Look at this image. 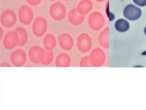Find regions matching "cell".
<instances>
[{"mask_svg": "<svg viewBox=\"0 0 146 110\" xmlns=\"http://www.w3.org/2000/svg\"><path fill=\"white\" fill-rule=\"evenodd\" d=\"M45 50L43 48L38 46H33L29 51L30 60L33 63L41 64L44 58Z\"/></svg>", "mask_w": 146, "mask_h": 110, "instance_id": "cell-7", "label": "cell"}, {"mask_svg": "<svg viewBox=\"0 0 146 110\" xmlns=\"http://www.w3.org/2000/svg\"><path fill=\"white\" fill-rule=\"evenodd\" d=\"M54 59V53L52 51H45L44 58L41 64L43 65L47 66L50 65Z\"/></svg>", "mask_w": 146, "mask_h": 110, "instance_id": "cell-17", "label": "cell"}, {"mask_svg": "<svg viewBox=\"0 0 146 110\" xmlns=\"http://www.w3.org/2000/svg\"><path fill=\"white\" fill-rule=\"evenodd\" d=\"M0 21L4 26L6 28L12 27L17 22V15L11 9H6L1 15Z\"/></svg>", "mask_w": 146, "mask_h": 110, "instance_id": "cell-4", "label": "cell"}, {"mask_svg": "<svg viewBox=\"0 0 146 110\" xmlns=\"http://www.w3.org/2000/svg\"><path fill=\"white\" fill-rule=\"evenodd\" d=\"M48 23L46 20L42 16H38L35 19L32 25V32L38 38L43 36L46 32Z\"/></svg>", "mask_w": 146, "mask_h": 110, "instance_id": "cell-2", "label": "cell"}, {"mask_svg": "<svg viewBox=\"0 0 146 110\" xmlns=\"http://www.w3.org/2000/svg\"><path fill=\"white\" fill-rule=\"evenodd\" d=\"M114 27L117 31L119 32H125L129 30L130 27L129 22L126 20L120 19L117 20L114 24Z\"/></svg>", "mask_w": 146, "mask_h": 110, "instance_id": "cell-15", "label": "cell"}, {"mask_svg": "<svg viewBox=\"0 0 146 110\" xmlns=\"http://www.w3.org/2000/svg\"><path fill=\"white\" fill-rule=\"evenodd\" d=\"M71 59L70 56L66 53L59 54L56 58L55 64L56 67H67L70 64Z\"/></svg>", "mask_w": 146, "mask_h": 110, "instance_id": "cell-12", "label": "cell"}, {"mask_svg": "<svg viewBox=\"0 0 146 110\" xmlns=\"http://www.w3.org/2000/svg\"><path fill=\"white\" fill-rule=\"evenodd\" d=\"M91 8V4L89 0H83L80 1L77 6V9L82 15L87 14Z\"/></svg>", "mask_w": 146, "mask_h": 110, "instance_id": "cell-14", "label": "cell"}, {"mask_svg": "<svg viewBox=\"0 0 146 110\" xmlns=\"http://www.w3.org/2000/svg\"><path fill=\"white\" fill-rule=\"evenodd\" d=\"M88 56L84 57L82 58L80 62V67H86L88 66Z\"/></svg>", "mask_w": 146, "mask_h": 110, "instance_id": "cell-19", "label": "cell"}, {"mask_svg": "<svg viewBox=\"0 0 146 110\" xmlns=\"http://www.w3.org/2000/svg\"><path fill=\"white\" fill-rule=\"evenodd\" d=\"M77 46L81 52H87L91 46V40L88 35L86 34H80L77 40Z\"/></svg>", "mask_w": 146, "mask_h": 110, "instance_id": "cell-9", "label": "cell"}, {"mask_svg": "<svg viewBox=\"0 0 146 110\" xmlns=\"http://www.w3.org/2000/svg\"><path fill=\"white\" fill-rule=\"evenodd\" d=\"M108 16H109V20H110V21L113 20L115 18V15L112 13H109Z\"/></svg>", "mask_w": 146, "mask_h": 110, "instance_id": "cell-21", "label": "cell"}, {"mask_svg": "<svg viewBox=\"0 0 146 110\" xmlns=\"http://www.w3.org/2000/svg\"><path fill=\"white\" fill-rule=\"evenodd\" d=\"M18 17L22 24L25 25H29L34 18L33 10L28 5H22L19 9Z\"/></svg>", "mask_w": 146, "mask_h": 110, "instance_id": "cell-3", "label": "cell"}, {"mask_svg": "<svg viewBox=\"0 0 146 110\" xmlns=\"http://www.w3.org/2000/svg\"><path fill=\"white\" fill-rule=\"evenodd\" d=\"M58 40L60 46L64 50H70L74 46L73 38L68 34L63 33L60 34Z\"/></svg>", "mask_w": 146, "mask_h": 110, "instance_id": "cell-10", "label": "cell"}, {"mask_svg": "<svg viewBox=\"0 0 146 110\" xmlns=\"http://www.w3.org/2000/svg\"><path fill=\"white\" fill-rule=\"evenodd\" d=\"M141 55H142V56H146V50L143 52H142Z\"/></svg>", "mask_w": 146, "mask_h": 110, "instance_id": "cell-24", "label": "cell"}, {"mask_svg": "<svg viewBox=\"0 0 146 110\" xmlns=\"http://www.w3.org/2000/svg\"><path fill=\"white\" fill-rule=\"evenodd\" d=\"M1 67H11V64L9 63L6 62H3L1 64Z\"/></svg>", "mask_w": 146, "mask_h": 110, "instance_id": "cell-22", "label": "cell"}, {"mask_svg": "<svg viewBox=\"0 0 146 110\" xmlns=\"http://www.w3.org/2000/svg\"><path fill=\"white\" fill-rule=\"evenodd\" d=\"M49 13L53 19L56 21H60L66 16V8L62 3L57 2L50 7Z\"/></svg>", "mask_w": 146, "mask_h": 110, "instance_id": "cell-1", "label": "cell"}, {"mask_svg": "<svg viewBox=\"0 0 146 110\" xmlns=\"http://www.w3.org/2000/svg\"><path fill=\"white\" fill-rule=\"evenodd\" d=\"M27 60L26 53L22 49L13 51L11 56V61L13 66L17 67L24 66Z\"/></svg>", "mask_w": 146, "mask_h": 110, "instance_id": "cell-8", "label": "cell"}, {"mask_svg": "<svg viewBox=\"0 0 146 110\" xmlns=\"http://www.w3.org/2000/svg\"><path fill=\"white\" fill-rule=\"evenodd\" d=\"M135 4L139 7H143L146 6V0H133Z\"/></svg>", "mask_w": 146, "mask_h": 110, "instance_id": "cell-18", "label": "cell"}, {"mask_svg": "<svg viewBox=\"0 0 146 110\" xmlns=\"http://www.w3.org/2000/svg\"><path fill=\"white\" fill-rule=\"evenodd\" d=\"M57 44L56 37L51 34H46L43 39V45L47 50L52 51Z\"/></svg>", "mask_w": 146, "mask_h": 110, "instance_id": "cell-13", "label": "cell"}, {"mask_svg": "<svg viewBox=\"0 0 146 110\" xmlns=\"http://www.w3.org/2000/svg\"><path fill=\"white\" fill-rule=\"evenodd\" d=\"M144 34H145V35L146 36V27L145 28H144Z\"/></svg>", "mask_w": 146, "mask_h": 110, "instance_id": "cell-25", "label": "cell"}, {"mask_svg": "<svg viewBox=\"0 0 146 110\" xmlns=\"http://www.w3.org/2000/svg\"><path fill=\"white\" fill-rule=\"evenodd\" d=\"M124 16L130 21H135L141 17L142 11L141 9L133 4H129L124 9Z\"/></svg>", "mask_w": 146, "mask_h": 110, "instance_id": "cell-6", "label": "cell"}, {"mask_svg": "<svg viewBox=\"0 0 146 110\" xmlns=\"http://www.w3.org/2000/svg\"><path fill=\"white\" fill-rule=\"evenodd\" d=\"M64 1H69V0H64Z\"/></svg>", "mask_w": 146, "mask_h": 110, "instance_id": "cell-27", "label": "cell"}, {"mask_svg": "<svg viewBox=\"0 0 146 110\" xmlns=\"http://www.w3.org/2000/svg\"><path fill=\"white\" fill-rule=\"evenodd\" d=\"M18 34L16 31H11L6 34L3 40V46L7 50H11L19 45Z\"/></svg>", "mask_w": 146, "mask_h": 110, "instance_id": "cell-5", "label": "cell"}, {"mask_svg": "<svg viewBox=\"0 0 146 110\" xmlns=\"http://www.w3.org/2000/svg\"><path fill=\"white\" fill-rule=\"evenodd\" d=\"M49 1H55V0H49Z\"/></svg>", "mask_w": 146, "mask_h": 110, "instance_id": "cell-26", "label": "cell"}, {"mask_svg": "<svg viewBox=\"0 0 146 110\" xmlns=\"http://www.w3.org/2000/svg\"><path fill=\"white\" fill-rule=\"evenodd\" d=\"M42 0H26L27 2L30 5L33 6H36L40 4Z\"/></svg>", "mask_w": 146, "mask_h": 110, "instance_id": "cell-20", "label": "cell"}, {"mask_svg": "<svg viewBox=\"0 0 146 110\" xmlns=\"http://www.w3.org/2000/svg\"><path fill=\"white\" fill-rule=\"evenodd\" d=\"M17 33L19 39V46H23L25 45L28 42V35L27 31L23 27H18L15 29Z\"/></svg>", "mask_w": 146, "mask_h": 110, "instance_id": "cell-16", "label": "cell"}, {"mask_svg": "<svg viewBox=\"0 0 146 110\" xmlns=\"http://www.w3.org/2000/svg\"><path fill=\"white\" fill-rule=\"evenodd\" d=\"M4 31L2 29V28H1V29H0V35H1V39H2V37H3V35H4Z\"/></svg>", "mask_w": 146, "mask_h": 110, "instance_id": "cell-23", "label": "cell"}, {"mask_svg": "<svg viewBox=\"0 0 146 110\" xmlns=\"http://www.w3.org/2000/svg\"><path fill=\"white\" fill-rule=\"evenodd\" d=\"M68 18L72 25L78 26L83 22L84 16L78 12L76 8H74L68 12Z\"/></svg>", "mask_w": 146, "mask_h": 110, "instance_id": "cell-11", "label": "cell"}]
</instances>
